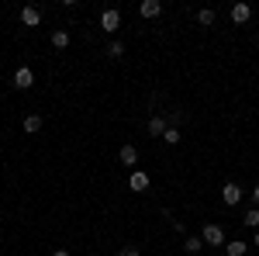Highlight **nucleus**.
I'll return each instance as SVG.
<instances>
[{"instance_id": "nucleus-1", "label": "nucleus", "mask_w": 259, "mask_h": 256, "mask_svg": "<svg viewBox=\"0 0 259 256\" xmlns=\"http://www.w3.org/2000/svg\"><path fill=\"white\" fill-rule=\"evenodd\" d=\"M200 242H207V246H221V242H225V229H221V225H204Z\"/></svg>"}, {"instance_id": "nucleus-2", "label": "nucleus", "mask_w": 259, "mask_h": 256, "mask_svg": "<svg viewBox=\"0 0 259 256\" xmlns=\"http://www.w3.org/2000/svg\"><path fill=\"white\" fill-rule=\"evenodd\" d=\"M221 201H225L228 208H235V204L242 201V187L239 184H225V187H221Z\"/></svg>"}, {"instance_id": "nucleus-3", "label": "nucleus", "mask_w": 259, "mask_h": 256, "mask_svg": "<svg viewBox=\"0 0 259 256\" xmlns=\"http://www.w3.org/2000/svg\"><path fill=\"white\" fill-rule=\"evenodd\" d=\"M100 28H104V31H118L121 28V14L118 11H104V14H100Z\"/></svg>"}, {"instance_id": "nucleus-4", "label": "nucleus", "mask_w": 259, "mask_h": 256, "mask_svg": "<svg viewBox=\"0 0 259 256\" xmlns=\"http://www.w3.org/2000/svg\"><path fill=\"white\" fill-rule=\"evenodd\" d=\"M31 83H35V73H31L28 66H21L18 73H14V87H18V90H28Z\"/></svg>"}, {"instance_id": "nucleus-5", "label": "nucleus", "mask_w": 259, "mask_h": 256, "mask_svg": "<svg viewBox=\"0 0 259 256\" xmlns=\"http://www.w3.org/2000/svg\"><path fill=\"white\" fill-rule=\"evenodd\" d=\"M139 14H142V18H159V14H162V4H159V0H142V4H139Z\"/></svg>"}, {"instance_id": "nucleus-6", "label": "nucleus", "mask_w": 259, "mask_h": 256, "mask_svg": "<svg viewBox=\"0 0 259 256\" xmlns=\"http://www.w3.org/2000/svg\"><path fill=\"white\" fill-rule=\"evenodd\" d=\"M38 21H41V11H38V7H24V11H21V24H24V28H35Z\"/></svg>"}, {"instance_id": "nucleus-7", "label": "nucleus", "mask_w": 259, "mask_h": 256, "mask_svg": "<svg viewBox=\"0 0 259 256\" xmlns=\"http://www.w3.org/2000/svg\"><path fill=\"white\" fill-rule=\"evenodd\" d=\"M249 18H252V7H249V4H235V7H232V21H235V24H245Z\"/></svg>"}, {"instance_id": "nucleus-8", "label": "nucleus", "mask_w": 259, "mask_h": 256, "mask_svg": "<svg viewBox=\"0 0 259 256\" xmlns=\"http://www.w3.org/2000/svg\"><path fill=\"white\" fill-rule=\"evenodd\" d=\"M128 187H132V191H149V173L135 170V173H132V180H128Z\"/></svg>"}, {"instance_id": "nucleus-9", "label": "nucleus", "mask_w": 259, "mask_h": 256, "mask_svg": "<svg viewBox=\"0 0 259 256\" xmlns=\"http://www.w3.org/2000/svg\"><path fill=\"white\" fill-rule=\"evenodd\" d=\"M121 163H124V166H135V163H139V149H135V145H121Z\"/></svg>"}, {"instance_id": "nucleus-10", "label": "nucleus", "mask_w": 259, "mask_h": 256, "mask_svg": "<svg viewBox=\"0 0 259 256\" xmlns=\"http://www.w3.org/2000/svg\"><path fill=\"white\" fill-rule=\"evenodd\" d=\"M225 253H228V256H245V253H249V246H245L242 239H232V242L225 246Z\"/></svg>"}, {"instance_id": "nucleus-11", "label": "nucleus", "mask_w": 259, "mask_h": 256, "mask_svg": "<svg viewBox=\"0 0 259 256\" xmlns=\"http://www.w3.org/2000/svg\"><path fill=\"white\" fill-rule=\"evenodd\" d=\"M149 135H166V118H159V115H156V118H149Z\"/></svg>"}, {"instance_id": "nucleus-12", "label": "nucleus", "mask_w": 259, "mask_h": 256, "mask_svg": "<svg viewBox=\"0 0 259 256\" xmlns=\"http://www.w3.org/2000/svg\"><path fill=\"white\" fill-rule=\"evenodd\" d=\"M183 249H187L190 256H197L200 249H204V242H200V236H190V239H187V246H183Z\"/></svg>"}, {"instance_id": "nucleus-13", "label": "nucleus", "mask_w": 259, "mask_h": 256, "mask_svg": "<svg viewBox=\"0 0 259 256\" xmlns=\"http://www.w3.org/2000/svg\"><path fill=\"white\" fill-rule=\"evenodd\" d=\"M242 225L256 229V225H259V208H249V211H245V218H242Z\"/></svg>"}, {"instance_id": "nucleus-14", "label": "nucleus", "mask_w": 259, "mask_h": 256, "mask_svg": "<svg viewBox=\"0 0 259 256\" xmlns=\"http://www.w3.org/2000/svg\"><path fill=\"white\" fill-rule=\"evenodd\" d=\"M197 21L204 24V28H211V24H214V11H211V7H204V11L197 14Z\"/></svg>"}, {"instance_id": "nucleus-15", "label": "nucleus", "mask_w": 259, "mask_h": 256, "mask_svg": "<svg viewBox=\"0 0 259 256\" xmlns=\"http://www.w3.org/2000/svg\"><path fill=\"white\" fill-rule=\"evenodd\" d=\"M38 128H41L38 115H28V118H24V132H38Z\"/></svg>"}, {"instance_id": "nucleus-16", "label": "nucleus", "mask_w": 259, "mask_h": 256, "mask_svg": "<svg viewBox=\"0 0 259 256\" xmlns=\"http://www.w3.org/2000/svg\"><path fill=\"white\" fill-rule=\"evenodd\" d=\"M52 45H56V49H66V45H69V31H56V35H52Z\"/></svg>"}, {"instance_id": "nucleus-17", "label": "nucleus", "mask_w": 259, "mask_h": 256, "mask_svg": "<svg viewBox=\"0 0 259 256\" xmlns=\"http://www.w3.org/2000/svg\"><path fill=\"white\" fill-rule=\"evenodd\" d=\"M107 56H111V59H121V56H124V45H121V42H111V45H107Z\"/></svg>"}, {"instance_id": "nucleus-18", "label": "nucleus", "mask_w": 259, "mask_h": 256, "mask_svg": "<svg viewBox=\"0 0 259 256\" xmlns=\"http://www.w3.org/2000/svg\"><path fill=\"white\" fill-rule=\"evenodd\" d=\"M162 142H166V145H177V142H180V132H177V128H166Z\"/></svg>"}, {"instance_id": "nucleus-19", "label": "nucleus", "mask_w": 259, "mask_h": 256, "mask_svg": "<svg viewBox=\"0 0 259 256\" xmlns=\"http://www.w3.org/2000/svg\"><path fill=\"white\" fill-rule=\"evenodd\" d=\"M114 256H139V249H135V246H124V249H118Z\"/></svg>"}, {"instance_id": "nucleus-20", "label": "nucleus", "mask_w": 259, "mask_h": 256, "mask_svg": "<svg viewBox=\"0 0 259 256\" xmlns=\"http://www.w3.org/2000/svg\"><path fill=\"white\" fill-rule=\"evenodd\" d=\"M252 201H256V208H259V184L252 187Z\"/></svg>"}, {"instance_id": "nucleus-21", "label": "nucleus", "mask_w": 259, "mask_h": 256, "mask_svg": "<svg viewBox=\"0 0 259 256\" xmlns=\"http://www.w3.org/2000/svg\"><path fill=\"white\" fill-rule=\"evenodd\" d=\"M52 256H69V253H66V249H56V253H52Z\"/></svg>"}, {"instance_id": "nucleus-22", "label": "nucleus", "mask_w": 259, "mask_h": 256, "mask_svg": "<svg viewBox=\"0 0 259 256\" xmlns=\"http://www.w3.org/2000/svg\"><path fill=\"white\" fill-rule=\"evenodd\" d=\"M256 249H259V232H256Z\"/></svg>"}]
</instances>
